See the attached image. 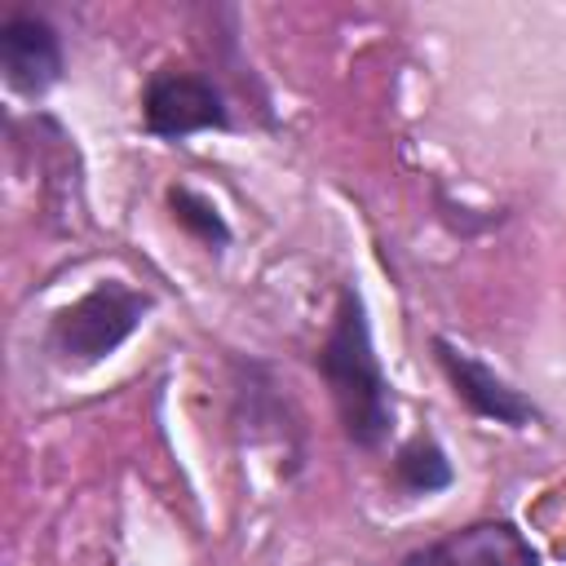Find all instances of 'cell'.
Instances as JSON below:
<instances>
[{"label": "cell", "instance_id": "obj_1", "mask_svg": "<svg viewBox=\"0 0 566 566\" xmlns=\"http://www.w3.org/2000/svg\"><path fill=\"white\" fill-rule=\"evenodd\" d=\"M318 371L332 389L345 438L363 451H376L394 429V394L371 349V327L358 287H340L332 332L318 349Z\"/></svg>", "mask_w": 566, "mask_h": 566}, {"label": "cell", "instance_id": "obj_2", "mask_svg": "<svg viewBox=\"0 0 566 566\" xmlns=\"http://www.w3.org/2000/svg\"><path fill=\"white\" fill-rule=\"evenodd\" d=\"M150 310V296L119 283V279H106L97 283L93 292H84L75 305L57 310L53 323H49V345L57 358L66 363H102L106 354H115L146 318Z\"/></svg>", "mask_w": 566, "mask_h": 566}, {"label": "cell", "instance_id": "obj_3", "mask_svg": "<svg viewBox=\"0 0 566 566\" xmlns=\"http://www.w3.org/2000/svg\"><path fill=\"white\" fill-rule=\"evenodd\" d=\"M142 119H146V128L155 137L181 142L190 133L230 128V106H226V93L208 75H195V71H159L146 84Z\"/></svg>", "mask_w": 566, "mask_h": 566}, {"label": "cell", "instance_id": "obj_4", "mask_svg": "<svg viewBox=\"0 0 566 566\" xmlns=\"http://www.w3.org/2000/svg\"><path fill=\"white\" fill-rule=\"evenodd\" d=\"M433 354H438V367L442 376L451 380L455 398L482 416V420H495V424H509V429H526L531 420H539V407L513 389L504 376H495L486 363H478L473 354H464L460 345H451L447 336H433Z\"/></svg>", "mask_w": 566, "mask_h": 566}, {"label": "cell", "instance_id": "obj_5", "mask_svg": "<svg viewBox=\"0 0 566 566\" xmlns=\"http://www.w3.org/2000/svg\"><path fill=\"white\" fill-rule=\"evenodd\" d=\"M398 566H539V553L513 522H469L424 548H411Z\"/></svg>", "mask_w": 566, "mask_h": 566}, {"label": "cell", "instance_id": "obj_6", "mask_svg": "<svg viewBox=\"0 0 566 566\" xmlns=\"http://www.w3.org/2000/svg\"><path fill=\"white\" fill-rule=\"evenodd\" d=\"M0 71L22 97H40L62 80V40L53 22L35 13H13L0 27Z\"/></svg>", "mask_w": 566, "mask_h": 566}, {"label": "cell", "instance_id": "obj_7", "mask_svg": "<svg viewBox=\"0 0 566 566\" xmlns=\"http://www.w3.org/2000/svg\"><path fill=\"white\" fill-rule=\"evenodd\" d=\"M451 478H455L451 460L429 433H416L411 442H402L394 455V469H389V482L402 495H438L451 486Z\"/></svg>", "mask_w": 566, "mask_h": 566}, {"label": "cell", "instance_id": "obj_8", "mask_svg": "<svg viewBox=\"0 0 566 566\" xmlns=\"http://www.w3.org/2000/svg\"><path fill=\"white\" fill-rule=\"evenodd\" d=\"M168 208H172V221H177L186 234H195L203 248L221 252V248L230 243V226H226V217H221L217 203L203 199L199 190H190V186H172V190H168Z\"/></svg>", "mask_w": 566, "mask_h": 566}, {"label": "cell", "instance_id": "obj_9", "mask_svg": "<svg viewBox=\"0 0 566 566\" xmlns=\"http://www.w3.org/2000/svg\"><path fill=\"white\" fill-rule=\"evenodd\" d=\"M433 199H438V217L460 234V239H473V234H482V230H491V226H500L504 221V212H486V217H473V208H464V203H451L447 199V190L442 186H433Z\"/></svg>", "mask_w": 566, "mask_h": 566}]
</instances>
